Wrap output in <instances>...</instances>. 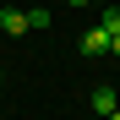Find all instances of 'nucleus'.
Segmentation results:
<instances>
[{"label":"nucleus","instance_id":"obj_6","mask_svg":"<svg viewBox=\"0 0 120 120\" xmlns=\"http://www.w3.org/2000/svg\"><path fill=\"white\" fill-rule=\"evenodd\" d=\"M109 49H115V55H120V33H115V38H109Z\"/></svg>","mask_w":120,"mask_h":120},{"label":"nucleus","instance_id":"obj_1","mask_svg":"<svg viewBox=\"0 0 120 120\" xmlns=\"http://www.w3.org/2000/svg\"><path fill=\"white\" fill-rule=\"evenodd\" d=\"M76 49H82L87 60H93V55H104V49H109V33H104V27H87L82 38H76Z\"/></svg>","mask_w":120,"mask_h":120},{"label":"nucleus","instance_id":"obj_2","mask_svg":"<svg viewBox=\"0 0 120 120\" xmlns=\"http://www.w3.org/2000/svg\"><path fill=\"white\" fill-rule=\"evenodd\" d=\"M115 109H120V98H115V87H109V82H98V87H93V115L104 120V115H115Z\"/></svg>","mask_w":120,"mask_h":120},{"label":"nucleus","instance_id":"obj_8","mask_svg":"<svg viewBox=\"0 0 120 120\" xmlns=\"http://www.w3.org/2000/svg\"><path fill=\"white\" fill-rule=\"evenodd\" d=\"M104 120H120V109H115V115H104Z\"/></svg>","mask_w":120,"mask_h":120},{"label":"nucleus","instance_id":"obj_4","mask_svg":"<svg viewBox=\"0 0 120 120\" xmlns=\"http://www.w3.org/2000/svg\"><path fill=\"white\" fill-rule=\"evenodd\" d=\"M27 33H49V11H44V6L27 11Z\"/></svg>","mask_w":120,"mask_h":120},{"label":"nucleus","instance_id":"obj_3","mask_svg":"<svg viewBox=\"0 0 120 120\" xmlns=\"http://www.w3.org/2000/svg\"><path fill=\"white\" fill-rule=\"evenodd\" d=\"M0 27H6L11 38H22V33H27V11H16V6H0Z\"/></svg>","mask_w":120,"mask_h":120},{"label":"nucleus","instance_id":"obj_7","mask_svg":"<svg viewBox=\"0 0 120 120\" xmlns=\"http://www.w3.org/2000/svg\"><path fill=\"white\" fill-rule=\"evenodd\" d=\"M71 6H93V0H71Z\"/></svg>","mask_w":120,"mask_h":120},{"label":"nucleus","instance_id":"obj_5","mask_svg":"<svg viewBox=\"0 0 120 120\" xmlns=\"http://www.w3.org/2000/svg\"><path fill=\"white\" fill-rule=\"evenodd\" d=\"M98 27H104V33L115 38V33H120V6H104V16H98Z\"/></svg>","mask_w":120,"mask_h":120}]
</instances>
